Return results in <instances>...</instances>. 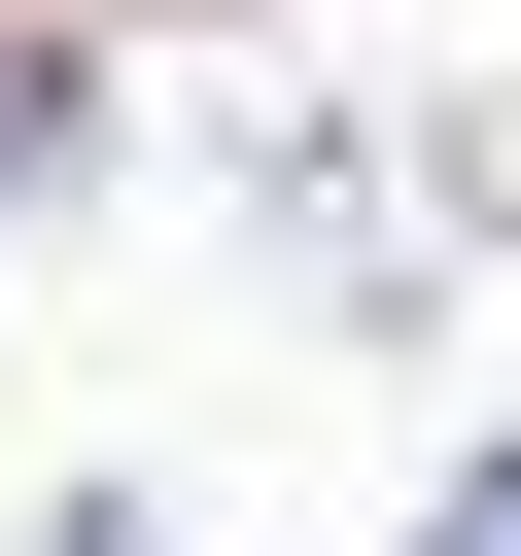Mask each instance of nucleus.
<instances>
[{"label": "nucleus", "instance_id": "7ed1b4c3", "mask_svg": "<svg viewBox=\"0 0 521 556\" xmlns=\"http://www.w3.org/2000/svg\"><path fill=\"white\" fill-rule=\"evenodd\" d=\"M417 556H521V452H486V486H452V521H417Z\"/></svg>", "mask_w": 521, "mask_h": 556}, {"label": "nucleus", "instance_id": "f03ea898", "mask_svg": "<svg viewBox=\"0 0 521 556\" xmlns=\"http://www.w3.org/2000/svg\"><path fill=\"white\" fill-rule=\"evenodd\" d=\"M35 556H174V486H69V521H35Z\"/></svg>", "mask_w": 521, "mask_h": 556}, {"label": "nucleus", "instance_id": "f257e3e1", "mask_svg": "<svg viewBox=\"0 0 521 556\" xmlns=\"http://www.w3.org/2000/svg\"><path fill=\"white\" fill-rule=\"evenodd\" d=\"M35 174H69V35L0 0V208H35Z\"/></svg>", "mask_w": 521, "mask_h": 556}]
</instances>
